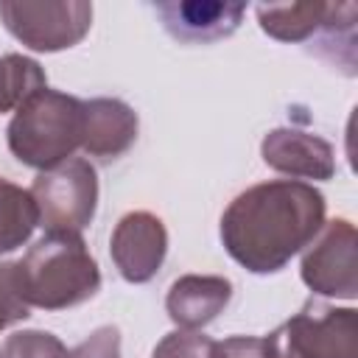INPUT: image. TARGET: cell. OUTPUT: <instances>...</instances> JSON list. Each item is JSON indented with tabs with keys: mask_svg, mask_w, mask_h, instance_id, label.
I'll return each instance as SVG.
<instances>
[{
	"mask_svg": "<svg viewBox=\"0 0 358 358\" xmlns=\"http://www.w3.org/2000/svg\"><path fill=\"white\" fill-rule=\"evenodd\" d=\"M322 190L299 179H271L238 193L221 215L227 255L252 274H274L288 266L324 227Z\"/></svg>",
	"mask_w": 358,
	"mask_h": 358,
	"instance_id": "obj_1",
	"label": "cell"
},
{
	"mask_svg": "<svg viewBox=\"0 0 358 358\" xmlns=\"http://www.w3.org/2000/svg\"><path fill=\"white\" fill-rule=\"evenodd\" d=\"M17 282L28 308L64 310L101 288V268L81 235L45 232L17 260Z\"/></svg>",
	"mask_w": 358,
	"mask_h": 358,
	"instance_id": "obj_2",
	"label": "cell"
},
{
	"mask_svg": "<svg viewBox=\"0 0 358 358\" xmlns=\"http://www.w3.org/2000/svg\"><path fill=\"white\" fill-rule=\"evenodd\" d=\"M84 101L42 87L28 95L11 115L6 140L8 151L28 168L50 171L81 148Z\"/></svg>",
	"mask_w": 358,
	"mask_h": 358,
	"instance_id": "obj_3",
	"label": "cell"
},
{
	"mask_svg": "<svg viewBox=\"0 0 358 358\" xmlns=\"http://www.w3.org/2000/svg\"><path fill=\"white\" fill-rule=\"evenodd\" d=\"M263 341L268 358H358V313L308 299Z\"/></svg>",
	"mask_w": 358,
	"mask_h": 358,
	"instance_id": "obj_4",
	"label": "cell"
},
{
	"mask_svg": "<svg viewBox=\"0 0 358 358\" xmlns=\"http://www.w3.org/2000/svg\"><path fill=\"white\" fill-rule=\"evenodd\" d=\"M31 196L45 232L81 235L95 218L98 207V173L84 157H70L50 171H39L31 185Z\"/></svg>",
	"mask_w": 358,
	"mask_h": 358,
	"instance_id": "obj_5",
	"label": "cell"
},
{
	"mask_svg": "<svg viewBox=\"0 0 358 358\" xmlns=\"http://www.w3.org/2000/svg\"><path fill=\"white\" fill-rule=\"evenodd\" d=\"M6 31L36 53H56L78 45L92 25L87 0H0Z\"/></svg>",
	"mask_w": 358,
	"mask_h": 358,
	"instance_id": "obj_6",
	"label": "cell"
},
{
	"mask_svg": "<svg viewBox=\"0 0 358 358\" xmlns=\"http://www.w3.org/2000/svg\"><path fill=\"white\" fill-rule=\"evenodd\" d=\"M299 274L313 294L352 302L358 296V232L352 221H324L302 255Z\"/></svg>",
	"mask_w": 358,
	"mask_h": 358,
	"instance_id": "obj_7",
	"label": "cell"
},
{
	"mask_svg": "<svg viewBox=\"0 0 358 358\" xmlns=\"http://www.w3.org/2000/svg\"><path fill=\"white\" fill-rule=\"evenodd\" d=\"M109 255L126 282L140 285L154 280L168 255V229L162 218L148 210L126 213L112 229Z\"/></svg>",
	"mask_w": 358,
	"mask_h": 358,
	"instance_id": "obj_8",
	"label": "cell"
},
{
	"mask_svg": "<svg viewBox=\"0 0 358 358\" xmlns=\"http://www.w3.org/2000/svg\"><path fill=\"white\" fill-rule=\"evenodd\" d=\"M260 157L271 171L299 182L302 179L327 182L336 173L333 145L319 134L291 129V126L271 129L260 143Z\"/></svg>",
	"mask_w": 358,
	"mask_h": 358,
	"instance_id": "obj_9",
	"label": "cell"
},
{
	"mask_svg": "<svg viewBox=\"0 0 358 358\" xmlns=\"http://www.w3.org/2000/svg\"><path fill=\"white\" fill-rule=\"evenodd\" d=\"M165 31L176 42L204 45L215 39H227L238 31L246 6L243 3H221V0H168L154 6Z\"/></svg>",
	"mask_w": 358,
	"mask_h": 358,
	"instance_id": "obj_10",
	"label": "cell"
},
{
	"mask_svg": "<svg viewBox=\"0 0 358 358\" xmlns=\"http://www.w3.org/2000/svg\"><path fill=\"white\" fill-rule=\"evenodd\" d=\"M137 112L120 98H90L84 101V134L81 148L98 159L123 157L137 140Z\"/></svg>",
	"mask_w": 358,
	"mask_h": 358,
	"instance_id": "obj_11",
	"label": "cell"
},
{
	"mask_svg": "<svg viewBox=\"0 0 358 358\" xmlns=\"http://www.w3.org/2000/svg\"><path fill=\"white\" fill-rule=\"evenodd\" d=\"M232 299V282L221 274H182L171 282L165 310L179 330H201Z\"/></svg>",
	"mask_w": 358,
	"mask_h": 358,
	"instance_id": "obj_12",
	"label": "cell"
},
{
	"mask_svg": "<svg viewBox=\"0 0 358 358\" xmlns=\"http://www.w3.org/2000/svg\"><path fill=\"white\" fill-rule=\"evenodd\" d=\"M336 3H263L257 6L260 28L277 42H310L327 25Z\"/></svg>",
	"mask_w": 358,
	"mask_h": 358,
	"instance_id": "obj_13",
	"label": "cell"
},
{
	"mask_svg": "<svg viewBox=\"0 0 358 358\" xmlns=\"http://www.w3.org/2000/svg\"><path fill=\"white\" fill-rule=\"evenodd\" d=\"M39 227V213L31 190L0 176V255L28 243Z\"/></svg>",
	"mask_w": 358,
	"mask_h": 358,
	"instance_id": "obj_14",
	"label": "cell"
},
{
	"mask_svg": "<svg viewBox=\"0 0 358 358\" xmlns=\"http://www.w3.org/2000/svg\"><path fill=\"white\" fill-rule=\"evenodd\" d=\"M48 87V76L42 64L22 53L0 56V115L14 112L28 95Z\"/></svg>",
	"mask_w": 358,
	"mask_h": 358,
	"instance_id": "obj_15",
	"label": "cell"
},
{
	"mask_svg": "<svg viewBox=\"0 0 358 358\" xmlns=\"http://www.w3.org/2000/svg\"><path fill=\"white\" fill-rule=\"evenodd\" d=\"M0 358H70V350L48 330H17L3 338Z\"/></svg>",
	"mask_w": 358,
	"mask_h": 358,
	"instance_id": "obj_16",
	"label": "cell"
},
{
	"mask_svg": "<svg viewBox=\"0 0 358 358\" xmlns=\"http://www.w3.org/2000/svg\"><path fill=\"white\" fill-rule=\"evenodd\" d=\"M213 338L199 330H173L162 336V341L154 347L151 358H207L213 350Z\"/></svg>",
	"mask_w": 358,
	"mask_h": 358,
	"instance_id": "obj_17",
	"label": "cell"
},
{
	"mask_svg": "<svg viewBox=\"0 0 358 358\" xmlns=\"http://www.w3.org/2000/svg\"><path fill=\"white\" fill-rule=\"evenodd\" d=\"M31 316V308L25 305L17 282V260L0 263V330L8 324H17Z\"/></svg>",
	"mask_w": 358,
	"mask_h": 358,
	"instance_id": "obj_18",
	"label": "cell"
},
{
	"mask_svg": "<svg viewBox=\"0 0 358 358\" xmlns=\"http://www.w3.org/2000/svg\"><path fill=\"white\" fill-rule=\"evenodd\" d=\"M70 358H120V330L112 324L98 327L90 338L70 350Z\"/></svg>",
	"mask_w": 358,
	"mask_h": 358,
	"instance_id": "obj_19",
	"label": "cell"
},
{
	"mask_svg": "<svg viewBox=\"0 0 358 358\" xmlns=\"http://www.w3.org/2000/svg\"><path fill=\"white\" fill-rule=\"evenodd\" d=\"M207 358H268L266 341L257 336H229L224 341H215Z\"/></svg>",
	"mask_w": 358,
	"mask_h": 358,
	"instance_id": "obj_20",
	"label": "cell"
}]
</instances>
